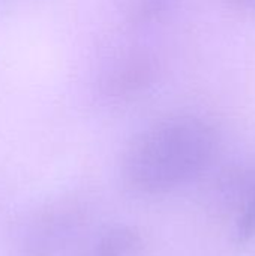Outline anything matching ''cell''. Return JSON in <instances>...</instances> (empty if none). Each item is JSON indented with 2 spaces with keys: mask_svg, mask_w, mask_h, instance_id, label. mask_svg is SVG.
Here are the masks:
<instances>
[{
  "mask_svg": "<svg viewBox=\"0 0 255 256\" xmlns=\"http://www.w3.org/2000/svg\"><path fill=\"white\" fill-rule=\"evenodd\" d=\"M218 150L219 135L212 123L192 114L170 116L132 138L122 159V176L138 195H165L198 178Z\"/></svg>",
  "mask_w": 255,
  "mask_h": 256,
  "instance_id": "cell-1",
  "label": "cell"
},
{
  "mask_svg": "<svg viewBox=\"0 0 255 256\" xmlns=\"http://www.w3.org/2000/svg\"><path fill=\"white\" fill-rule=\"evenodd\" d=\"M149 74L150 66L146 62V58L134 56L129 57L126 63H120L116 68L113 76L108 80V87L116 94L135 92L140 86H143L144 81H147Z\"/></svg>",
  "mask_w": 255,
  "mask_h": 256,
  "instance_id": "cell-2",
  "label": "cell"
},
{
  "mask_svg": "<svg viewBox=\"0 0 255 256\" xmlns=\"http://www.w3.org/2000/svg\"><path fill=\"white\" fill-rule=\"evenodd\" d=\"M141 244L140 234L129 226L110 230L101 237L93 256H131Z\"/></svg>",
  "mask_w": 255,
  "mask_h": 256,
  "instance_id": "cell-3",
  "label": "cell"
},
{
  "mask_svg": "<svg viewBox=\"0 0 255 256\" xmlns=\"http://www.w3.org/2000/svg\"><path fill=\"white\" fill-rule=\"evenodd\" d=\"M252 238H255V198L242 212L234 228V240L237 243H246Z\"/></svg>",
  "mask_w": 255,
  "mask_h": 256,
  "instance_id": "cell-4",
  "label": "cell"
},
{
  "mask_svg": "<svg viewBox=\"0 0 255 256\" xmlns=\"http://www.w3.org/2000/svg\"><path fill=\"white\" fill-rule=\"evenodd\" d=\"M168 0H137L134 6V18L137 21H147L152 20L156 14H159L165 6Z\"/></svg>",
  "mask_w": 255,
  "mask_h": 256,
  "instance_id": "cell-5",
  "label": "cell"
},
{
  "mask_svg": "<svg viewBox=\"0 0 255 256\" xmlns=\"http://www.w3.org/2000/svg\"><path fill=\"white\" fill-rule=\"evenodd\" d=\"M230 2H231L233 4H236L237 8L255 10V0H230Z\"/></svg>",
  "mask_w": 255,
  "mask_h": 256,
  "instance_id": "cell-6",
  "label": "cell"
}]
</instances>
